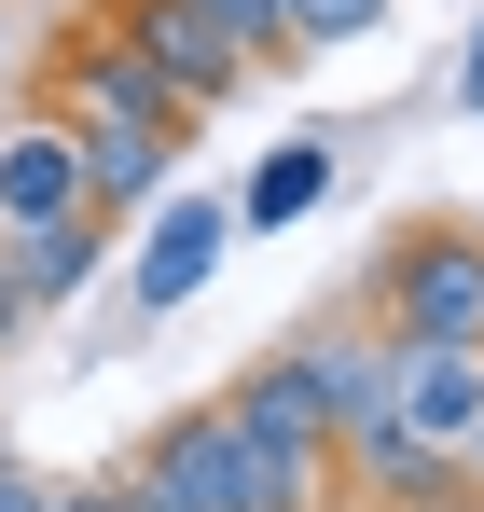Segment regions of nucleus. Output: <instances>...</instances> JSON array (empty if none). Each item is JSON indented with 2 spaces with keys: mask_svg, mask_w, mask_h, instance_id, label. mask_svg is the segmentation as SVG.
<instances>
[{
  "mask_svg": "<svg viewBox=\"0 0 484 512\" xmlns=\"http://www.w3.org/2000/svg\"><path fill=\"white\" fill-rule=\"evenodd\" d=\"M457 471H471V485H484V416H471V429H457Z\"/></svg>",
  "mask_w": 484,
  "mask_h": 512,
  "instance_id": "nucleus-19",
  "label": "nucleus"
},
{
  "mask_svg": "<svg viewBox=\"0 0 484 512\" xmlns=\"http://www.w3.org/2000/svg\"><path fill=\"white\" fill-rule=\"evenodd\" d=\"M180 139H194V125H83V208L125 222V208L180 194Z\"/></svg>",
  "mask_w": 484,
  "mask_h": 512,
  "instance_id": "nucleus-8",
  "label": "nucleus"
},
{
  "mask_svg": "<svg viewBox=\"0 0 484 512\" xmlns=\"http://www.w3.org/2000/svg\"><path fill=\"white\" fill-rule=\"evenodd\" d=\"M222 416L236 429H263V443H332V402H319V374L291 360V346H263L236 388H222Z\"/></svg>",
  "mask_w": 484,
  "mask_h": 512,
  "instance_id": "nucleus-12",
  "label": "nucleus"
},
{
  "mask_svg": "<svg viewBox=\"0 0 484 512\" xmlns=\"http://www.w3.org/2000/svg\"><path fill=\"white\" fill-rule=\"evenodd\" d=\"M14 250V291H28V319H56L97 291V263H111V222L97 208H56V222H28V236H0Z\"/></svg>",
  "mask_w": 484,
  "mask_h": 512,
  "instance_id": "nucleus-9",
  "label": "nucleus"
},
{
  "mask_svg": "<svg viewBox=\"0 0 484 512\" xmlns=\"http://www.w3.org/2000/svg\"><path fill=\"white\" fill-rule=\"evenodd\" d=\"M388 416L429 429V443H457V429L484 416V346H402V360H388Z\"/></svg>",
  "mask_w": 484,
  "mask_h": 512,
  "instance_id": "nucleus-11",
  "label": "nucleus"
},
{
  "mask_svg": "<svg viewBox=\"0 0 484 512\" xmlns=\"http://www.w3.org/2000/svg\"><path fill=\"white\" fill-rule=\"evenodd\" d=\"M0 42H14V0H0Z\"/></svg>",
  "mask_w": 484,
  "mask_h": 512,
  "instance_id": "nucleus-20",
  "label": "nucleus"
},
{
  "mask_svg": "<svg viewBox=\"0 0 484 512\" xmlns=\"http://www.w3.org/2000/svg\"><path fill=\"white\" fill-rule=\"evenodd\" d=\"M332 512H484V485L457 471V443H429L402 416H346L332 429Z\"/></svg>",
  "mask_w": 484,
  "mask_h": 512,
  "instance_id": "nucleus-2",
  "label": "nucleus"
},
{
  "mask_svg": "<svg viewBox=\"0 0 484 512\" xmlns=\"http://www.w3.org/2000/svg\"><path fill=\"white\" fill-rule=\"evenodd\" d=\"M0 512H56V485L42 471H0Z\"/></svg>",
  "mask_w": 484,
  "mask_h": 512,
  "instance_id": "nucleus-16",
  "label": "nucleus"
},
{
  "mask_svg": "<svg viewBox=\"0 0 484 512\" xmlns=\"http://www.w3.org/2000/svg\"><path fill=\"white\" fill-rule=\"evenodd\" d=\"M277 346H291V360L319 374V402H332V429H346V416H388V360H402V346L374 333L360 305H332V319H305V333H277Z\"/></svg>",
  "mask_w": 484,
  "mask_h": 512,
  "instance_id": "nucleus-6",
  "label": "nucleus"
},
{
  "mask_svg": "<svg viewBox=\"0 0 484 512\" xmlns=\"http://www.w3.org/2000/svg\"><path fill=\"white\" fill-rule=\"evenodd\" d=\"M42 111H56L70 139H83V125H194V111H180V97H166L153 70L111 42V28H70V42H56V70H42Z\"/></svg>",
  "mask_w": 484,
  "mask_h": 512,
  "instance_id": "nucleus-5",
  "label": "nucleus"
},
{
  "mask_svg": "<svg viewBox=\"0 0 484 512\" xmlns=\"http://www.w3.org/2000/svg\"><path fill=\"white\" fill-rule=\"evenodd\" d=\"M139 222H153V236L125 263V291H139V319H180V305L222 277V250H236V194H153Z\"/></svg>",
  "mask_w": 484,
  "mask_h": 512,
  "instance_id": "nucleus-4",
  "label": "nucleus"
},
{
  "mask_svg": "<svg viewBox=\"0 0 484 512\" xmlns=\"http://www.w3.org/2000/svg\"><path fill=\"white\" fill-rule=\"evenodd\" d=\"M402 0H277V56H346V42H374Z\"/></svg>",
  "mask_w": 484,
  "mask_h": 512,
  "instance_id": "nucleus-13",
  "label": "nucleus"
},
{
  "mask_svg": "<svg viewBox=\"0 0 484 512\" xmlns=\"http://www.w3.org/2000/svg\"><path fill=\"white\" fill-rule=\"evenodd\" d=\"M56 208H83V139L56 111H28V125H0V236L56 222Z\"/></svg>",
  "mask_w": 484,
  "mask_h": 512,
  "instance_id": "nucleus-7",
  "label": "nucleus"
},
{
  "mask_svg": "<svg viewBox=\"0 0 484 512\" xmlns=\"http://www.w3.org/2000/svg\"><path fill=\"white\" fill-rule=\"evenodd\" d=\"M457 111L484 125V28H471V56H457Z\"/></svg>",
  "mask_w": 484,
  "mask_h": 512,
  "instance_id": "nucleus-18",
  "label": "nucleus"
},
{
  "mask_svg": "<svg viewBox=\"0 0 484 512\" xmlns=\"http://www.w3.org/2000/svg\"><path fill=\"white\" fill-rule=\"evenodd\" d=\"M360 319L388 346H484V222L471 208H402L360 250Z\"/></svg>",
  "mask_w": 484,
  "mask_h": 512,
  "instance_id": "nucleus-1",
  "label": "nucleus"
},
{
  "mask_svg": "<svg viewBox=\"0 0 484 512\" xmlns=\"http://www.w3.org/2000/svg\"><path fill=\"white\" fill-rule=\"evenodd\" d=\"M194 14H208V28L236 42L249 70H291V56H277V0H194Z\"/></svg>",
  "mask_w": 484,
  "mask_h": 512,
  "instance_id": "nucleus-14",
  "label": "nucleus"
},
{
  "mask_svg": "<svg viewBox=\"0 0 484 512\" xmlns=\"http://www.w3.org/2000/svg\"><path fill=\"white\" fill-rule=\"evenodd\" d=\"M56 512H139L125 485H56Z\"/></svg>",
  "mask_w": 484,
  "mask_h": 512,
  "instance_id": "nucleus-17",
  "label": "nucleus"
},
{
  "mask_svg": "<svg viewBox=\"0 0 484 512\" xmlns=\"http://www.w3.org/2000/svg\"><path fill=\"white\" fill-rule=\"evenodd\" d=\"M83 28H111V42H125V56H139V70L194 111V125L249 97V56L208 28V14H194V0H83Z\"/></svg>",
  "mask_w": 484,
  "mask_h": 512,
  "instance_id": "nucleus-3",
  "label": "nucleus"
},
{
  "mask_svg": "<svg viewBox=\"0 0 484 512\" xmlns=\"http://www.w3.org/2000/svg\"><path fill=\"white\" fill-rule=\"evenodd\" d=\"M28 333H42V319H28V291H14V250H0V360H14Z\"/></svg>",
  "mask_w": 484,
  "mask_h": 512,
  "instance_id": "nucleus-15",
  "label": "nucleus"
},
{
  "mask_svg": "<svg viewBox=\"0 0 484 512\" xmlns=\"http://www.w3.org/2000/svg\"><path fill=\"white\" fill-rule=\"evenodd\" d=\"M332 180H346V153H332V139H277V153L236 180V236H291V222H319Z\"/></svg>",
  "mask_w": 484,
  "mask_h": 512,
  "instance_id": "nucleus-10",
  "label": "nucleus"
}]
</instances>
